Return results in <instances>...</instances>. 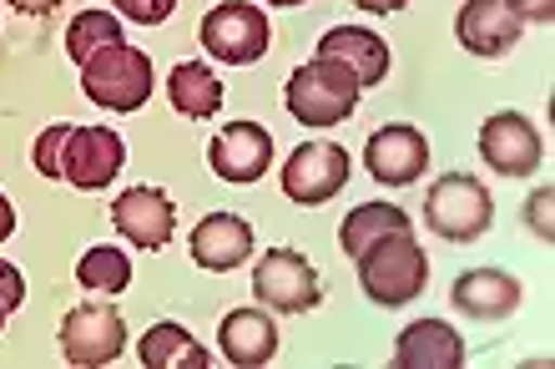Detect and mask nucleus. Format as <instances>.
<instances>
[{
	"mask_svg": "<svg viewBox=\"0 0 555 369\" xmlns=\"http://www.w3.org/2000/svg\"><path fill=\"white\" fill-rule=\"evenodd\" d=\"M364 97V81L353 72L349 61L338 56H313L308 66L288 76L283 87V102L304 127H334V122H349L353 106Z\"/></svg>",
	"mask_w": 555,
	"mask_h": 369,
	"instance_id": "nucleus-1",
	"label": "nucleus"
},
{
	"mask_svg": "<svg viewBox=\"0 0 555 369\" xmlns=\"http://www.w3.org/2000/svg\"><path fill=\"white\" fill-rule=\"evenodd\" d=\"M359 283H364V294L384 309H399V304H410L420 298L424 279H429V264H424V249L414 243L410 233H384L374 249H364L359 258Z\"/></svg>",
	"mask_w": 555,
	"mask_h": 369,
	"instance_id": "nucleus-2",
	"label": "nucleus"
},
{
	"mask_svg": "<svg viewBox=\"0 0 555 369\" xmlns=\"http://www.w3.org/2000/svg\"><path fill=\"white\" fill-rule=\"evenodd\" d=\"M81 91L106 112H137L152 97V61L137 46L112 41L81 61Z\"/></svg>",
	"mask_w": 555,
	"mask_h": 369,
	"instance_id": "nucleus-3",
	"label": "nucleus"
},
{
	"mask_svg": "<svg viewBox=\"0 0 555 369\" xmlns=\"http://www.w3.org/2000/svg\"><path fill=\"white\" fill-rule=\"evenodd\" d=\"M495 207H490V192L480 188V178L469 173H450L439 178L424 198V222L435 228L444 243H475V238L490 228Z\"/></svg>",
	"mask_w": 555,
	"mask_h": 369,
	"instance_id": "nucleus-4",
	"label": "nucleus"
},
{
	"mask_svg": "<svg viewBox=\"0 0 555 369\" xmlns=\"http://www.w3.org/2000/svg\"><path fill=\"white\" fill-rule=\"evenodd\" d=\"M203 46L222 66H253L268 51V15L248 0H222L203 15Z\"/></svg>",
	"mask_w": 555,
	"mask_h": 369,
	"instance_id": "nucleus-5",
	"label": "nucleus"
},
{
	"mask_svg": "<svg viewBox=\"0 0 555 369\" xmlns=\"http://www.w3.org/2000/svg\"><path fill=\"white\" fill-rule=\"evenodd\" d=\"M253 294L263 298V309H273V314H308L323 298V283L304 253L273 249L253 268Z\"/></svg>",
	"mask_w": 555,
	"mask_h": 369,
	"instance_id": "nucleus-6",
	"label": "nucleus"
},
{
	"mask_svg": "<svg viewBox=\"0 0 555 369\" xmlns=\"http://www.w3.org/2000/svg\"><path fill=\"white\" fill-rule=\"evenodd\" d=\"M344 182H349V152L338 142H304L283 163V192L304 207H319L328 198H338Z\"/></svg>",
	"mask_w": 555,
	"mask_h": 369,
	"instance_id": "nucleus-7",
	"label": "nucleus"
},
{
	"mask_svg": "<svg viewBox=\"0 0 555 369\" xmlns=\"http://www.w3.org/2000/svg\"><path fill=\"white\" fill-rule=\"evenodd\" d=\"M121 163H127V148H121V137L112 127H72L66 142H61V178L81 192L117 182Z\"/></svg>",
	"mask_w": 555,
	"mask_h": 369,
	"instance_id": "nucleus-8",
	"label": "nucleus"
},
{
	"mask_svg": "<svg viewBox=\"0 0 555 369\" xmlns=\"http://www.w3.org/2000/svg\"><path fill=\"white\" fill-rule=\"evenodd\" d=\"M127 349V325L112 304H81L61 319V355L72 365H112Z\"/></svg>",
	"mask_w": 555,
	"mask_h": 369,
	"instance_id": "nucleus-9",
	"label": "nucleus"
},
{
	"mask_svg": "<svg viewBox=\"0 0 555 369\" xmlns=\"http://www.w3.org/2000/svg\"><path fill=\"white\" fill-rule=\"evenodd\" d=\"M480 152L500 178H526V173L541 167L545 142H541V132H535V122L530 117H520V112H500V117L485 122Z\"/></svg>",
	"mask_w": 555,
	"mask_h": 369,
	"instance_id": "nucleus-10",
	"label": "nucleus"
},
{
	"mask_svg": "<svg viewBox=\"0 0 555 369\" xmlns=\"http://www.w3.org/2000/svg\"><path fill=\"white\" fill-rule=\"evenodd\" d=\"M364 163L384 188H410L414 178H424V167H429V142H424L420 127L395 122V127H379V132L369 137Z\"/></svg>",
	"mask_w": 555,
	"mask_h": 369,
	"instance_id": "nucleus-11",
	"label": "nucleus"
},
{
	"mask_svg": "<svg viewBox=\"0 0 555 369\" xmlns=\"http://www.w3.org/2000/svg\"><path fill=\"white\" fill-rule=\"evenodd\" d=\"M212 173L222 182H258L273 163V137L258 127V122H228L218 137H212Z\"/></svg>",
	"mask_w": 555,
	"mask_h": 369,
	"instance_id": "nucleus-12",
	"label": "nucleus"
},
{
	"mask_svg": "<svg viewBox=\"0 0 555 369\" xmlns=\"http://www.w3.org/2000/svg\"><path fill=\"white\" fill-rule=\"evenodd\" d=\"M121 238H132L137 249H167L177 228V203L162 188H127L112 203Z\"/></svg>",
	"mask_w": 555,
	"mask_h": 369,
	"instance_id": "nucleus-13",
	"label": "nucleus"
},
{
	"mask_svg": "<svg viewBox=\"0 0 555 369\" xmlns=\"http://www.w3.org/2000/svg\"><path fill=\"white\" fill-rule=\"evenodd\" d=\"M526 21L505 5V0H465L460 5V21H454V36L465 51L475 56H505L515 41H520Z\"/></svg>",
	"mask_w": 555,
	"mask_h": 369,
	"instance_id": "nucleus-14",
	"label": "nucleus"
},
{
	"mask_svg": "<svg viewBox=\"0 0 555 369\" xmlns=\"http://www.w3.org/2000/svg\"><path fill=\"white\" fill-rule=\"evenodd\" d=\"M253 253V228L237 213H207L197 228H192V258L207 268V273H228Z\"/></svg>",
	"mask_w": 555,
	"mask_h": 369,
	"instance_id": "nucleus-15",
	"label": "nucleus"
},
{
	"mask_svg": "<svg viewBox=\"0 0 555 369\" xmlns=\"http://www.w3.org/2000/svg\"><path fill=\"white\" fill-rule=\"evenodd\" d=\"M450 298L469 319H505V314L520 309V283L505 268H469V273L454 279Z\"/></svg>",
	"mask_w": 555,
	"mask_h": 369,
	"instance_id": "nucleus-16",
	"label": "nucleus"
},
{
	"mask_svg": "<svg viewBox=\"0 0 555 369\" xmlns=\"http://www.w3.org/2000/svg\"><path fill=\"white\" fill-rule=\"evenodd\" d=\"M395 355H399V365H410V369H454L465 359V340L450 325H439V319H420V325H410L399 334Z\"/></svg>",
	"mask_w": 555,
	"mask_h": 369,
	"instance_id": "nucleus-17",
	"label": "nucleus"
},
{
	"mask_svg": "<svg viewBox=\"0 0 555 369\" xmlns=\"http://www.w3.org/2000/svg\"><path fill=\"white\" fill-rule=\"evenodd\" d=\"M222 355L228 365H268L278 355V325L263 309H233L222 319Z\"/></svg>",
	"mask_w": 555,
	"mask_h": 369,
	"instance_id": "nucleus-18",
	"label": "nucleus"
},
{
	"mask_svg": "<svg viewBox=\"0 0 555 369\" xmlns=\"http://www.w3.org/2000/svg\"><path fill=\"white\" fill-rule=\"evenodd\" d=\"M319 56L349 61L364 87L384 81V72H389V46H384V36H374V30H364V26H334L319 41Z\"/></svg>",
	"mask_w": 555,
	"mask_h": 369,
	"instance_id": "nucleus-19",
	"label": "nucleus"
},
{
	"mask_svg": "<svg viewBox=\"0 0 555 369\" xmlns=\"http://www.w3.org/2000/svg\"><path fill=\"white\" fill-rule=\"evenodd\" d=\"M137 349H142V365L146 369H207V365H212V355L203 349V340H192L188 329L167 325V319L146 329Z\"/></svg>",
	"mask_w": 555,
	"mask_h": 369,
	"instance_id": "nucleus-20",
	"label": "nucleus"
},
{
	"mask_svg": "<svg viewBox=\"0 0 555 369\" xmlns=\"http://www.w3.org/2000/svg\"><path fill=\"white\" fill-rule=\"evenodd\" d=\"M167 97H172V106L182 117L207 122L222 106V81L207 72L203 61H182V66H172V76H167Z\"/></svg>",
	"mask_w": 555,
	"mask_h": 369,
	"instance_id": "nucleus-21",
	"label": "nucleus"
},
{
	"mask_svg": "<svg viewBox=\"0 0 555 369\" xmlns=\"http://www.w3.org/2000/svg\"><path fill=\"white\" fill-rule=\"evenodd\" d=\"M384 233H410L404 207H395V203H364V207H353L349 218H344L338 243H344V253H349V258H359V253L374 249Z\"/></svg>",
	"mask_w": 555,
	"mask_h": 369,
	"instance_id": "nucleus-22",
	"label": "nucleus"
},
{
	"mask_svg": "<svg viewBox=\"0 0 555 369\" xmlns=\"http://www.w3.org/2000/svg\"><path fill=\"white\" fill-rule=\"evenodd\" d=\"M76 279L96 289V294H121L127 283H132V264H127V253L112 249V243H96V249L81 253V264H76Z\"/></svg>",
	"mask_w": 555,
	"mask_h": 369,
	"instance_id": "nucleus-23",
	"label": "nucleus"
},
{
	"mask_svg": "<svg viewBox=\"0 0 555 369\" xmlns=\"http://www.w3.org/2000/svg\"><path fill=\"white\" fill-rule=\"evenodd\" d=\"M112 41H127V36H121L117 15H106V11H81L72 21V30H66V51H72L76 66H81L87 56H96V51L112 46Z\"/></svg>",
	"mask_w": 555,
	"mask_h": 369,
	"instance_id": "nucleus-24",
	"label": "nucleus"
},
{
	"mask_svg": "<svg viewBox=\"0 0 555 369\" xmlns=\"http://www.w3.org/2000/svg\"><path fill=\"white\" fill-rule=\"evenodd\" d=\"M66 132H72V122H51L41 142H36V173L41 178H61V142H66Z\"/></svg>",
	"mask_w": 555,
	"mask_h": 369,
	"instance_id": "nucleus-25",
	"label": "nucleus"
},
{
	"mask_svg": "<svg viewBox=\"0 0 555 369\" xmlns=\"http://www.w3.org/2000/svg\"><path fill=\"white\" fill-rule=\"evenodd\" d=\"M117 11L127 21H137V26H157V21H167L177 11V0H117Z\"/></svg>",
	"mask_w": 555,
	"mask_h": 369,
	"instance_id": "nucleus-26",
	"label": "nucleus"
},
{
	"mask_svg": "<svg viewBox=\"0 0 555 369\" xmlns=\"http://www.w3.org/2000/svg\"><path fill=\"white\" fill-rule=\"evenodd\" d=\"M21 298H26V279H21V268L0 258V304H5V309H15Z\"/></svg>",
	"mask_w": 555,
	"mask_h": 369,
	"instance_id": "nucleus-27",
	"label": "nucleus"
},
{
	"mask_svg": "<svg viewBox=\"0 0 555 369\" xmlns=\"http://www.w3.org/2000/svg\"><path fill=\"white\" fill-rule=\"evenodd\" d=\"M520 21H551L555 15V0H505Z\"/></svg>",
	"mask_w": 555,
	"mask_h": 369,
	"instance_id": "nucleus-28",
	"label": "nucleus"
},
{
	"mask_svg": "<svg viewBox=\"0 0 555 369\" xmlns=\"http://www.w3.org/2000/svg\"><path fill=\"white\" fill-rule=\"evenodd\" d=\"M530 222H535V233L551 238V188H541L530 198Z\"/></svg>",
	"mask_w": 555,
	"mask_h": 369,
	"instance_id": "nucleus-29",
	"label": "nucleus"
},
{
	"mask_svg": "<svg viewBox=\"0 0 555 369\" xmlns=\"http://www.w3.org/2000/svg\"><path fill=\"white\" fill-rule=\"evenodd\" d=\"M359 11H374V15H389V11H404L410 0H353Z\"/></svg>",
	"mask_w": 555,
	"mask_h": 369,
	"instance_id": "nucleus-30",
	"label": "nucleus"
},
{
	"mask_svg": "<svg viewBox=\"0 0 555 369\" xmlns=\"http://www.w3.org/2000/svg\"><path fill=\"white\" fill-rule=\"evenodd\" d=\"M11 228H15V207H11V198L0 192V243L11 238Z\"/></svg>",
	"mask_w": 555,
	"mask_h": 369,
	"instance_id": "nucleus-31",
	"label": "nucleus"
},
{
	"mask_svg": "<svg viewBox=\"0 0 555 369\" xmlns=\"http://www.w3.org/2000/svg\"><path fill=\"white\" fill-rule=\"evenodd\" d=\"M15 11H26V15H46V11H56L61 0H11Z\"/></svg>",
	"mask_w": 555,
	"mask_h": 369,
	"instance_id": "nucleus-32",
	"label": "nucleus"
},
{
	"mask_svg": "<svg viewBox=\"0 0 555 369\" xmlns=\"http://www.w3.org/2000/svg\"><path fill=\"white\" fill-rule=\"evenodd\" d=\"M273 5H304V0H273Z\"/></svg>",
	"mask_w": 555,
	"mask_h": 369,
	"instance_id": "nucleus-33",
	"label": "nucleus"
},
{
	"mask_svg": "<svg viewBox=\"0 0 555 369\" xmlns=\"http://www.w3.org/2000/svg\"><path fill=\"white\" fill-rule=\"evenodd\" d=\"M5 314H11V309H5V304H0V329H5Z\"/></svg>",
	"mask_w": 555,
	"mask_h": 369,
	"instance_id": "nucleus-34",
	"label": "nucleus"
}]
</instances>
